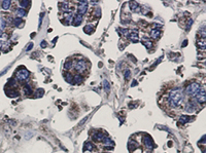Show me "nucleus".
<instances>
[{"instance_id": "nucleus-8", "label": "nucleus", "mask_w": 206, "mask_h": 153, "mask_svg": "<svg viewBox=\"0 0 206 153\" xmlns=\"http://www.w3.org/2000/svg\"><path fill=\"white\" fill-rule=\"evenodd\" d=\"M107 137V135L104 133V131H102V130H98V131H96V133L93 135L92 139L94 141H97V142H100V141H103L104 139Z\"/></svg>"}, {"instance_id": "nucleus-30", "label": "nucleus", "mask_w": 206, "mask_h": 153, "mask_svg": "<svg viewBox=\"0 0 206 153\" xmlns=\"http://www.w3.org/2000/svg\"><path fill=\"white\" fill-rule=\"evenodd\" d=\"M12 22H13V24H15L17 27H21V24H22L23 22H22V19H20V18H15L12 20Z\"/></svg>"}, {"instance_id": "nucleus-43", "label": "nucleus", "mask_w": 206, "mask_h": 153, "mask_svg": "<svg viewBox=\"0 0 206 153\" xmlns=\"http://www.w3.org/2000/svg\"><path fill=\"white\" fill-rule=\"evenodd\" d=\"M2 35H3V33H2V29H1V28H0V37H1Z\"/></svg>"}, {"instance_id": "nucleus-42", "label": "nucleus", "mask_w": 206, "mask_h": 153, "mask_svg": "<svg viewBox=\"0 0 206 153\" xmlns=\"http://www.w3.org/2000/svg\"><path fill=\"white\" fill-rule=\"evenodd\" d=\"M135 85H137V81H136V80H134V81H133V83L131 84V86H135Z\"/></svg>"}, {"instance_id": "nucleus-34", "label": "nucleus", "mask_w": 206, "mask_h": 153, "mask_svg": "<svg viewBox=\"0 0 206 153\" xmlns=\"http://www.w3.org/2000/svg\"><path fill=\"white\" fill-rule=\"evenodd\" d=\"M130 78H131V71H130V70H126L125 71V80L128 81Z\"/></svg>"}, {"instance_id": "nucleus-2", "label": "nucleus", "mask_w": 206, "mask_h": 153, "mask_svg": "<svg viewBox=\"0 0 206 153\" xmlns=\"http://www.w3.org/2000/svg\"><path fill=\"white\" fill-rule=\"evenodd\" d=\"M200 88H201L200 83L192 82L187 87H185V94H187L189 97H195L198 94L199 90H200Z\"/></svg>"}, {"instance_id": "nucleus-21", "label": "nucleus", "mask_w": 206, "mask_h": 153, "mask_svg": "<svg viewBox=\"0 0 206 153\" xmlns=\"http://www.w3.org/2000/svg\"><path fill=\"white\" fill-rule=\"evenodd\" d=\"M197 46L200 51H204L205 50V38H201L197 41Z\"/></svg>"}, {"instance_id": "nucleus-1", "label": "nucleus", "mask_w": 206, "mask_h": 153, "mask_svg": "<svg viewBox=\"0 0 206 153\" xmlns=\"http://www.w3.org/2000/svg\"><path fill=\"white\" fill-rule=\"evenodd\" d=\"M168 102L170 104V106L172 107H178L182 102V94L180 88H176L171 90L169 97H168Z\"/></svg>"}, {"instance_id": "nucleus-19", "label": "nucleus", "mask_w": 206, "mask_h": 153, "mask_svg": "<svg viewBox=\"0 0 206 153\" xmlns=\"http://www.w3.org/2000/svg\"><path fill=\"white\" fill-rule=\"evenodd\" d=\"M23 92H24V94L26 95V96H31L32 94H33V92H32V88H31V86L27 83V84H25L24 86H23Z\"/></svg>"}, {"instance_id": "nucleus-28", "label": "nucleus", "mask_w": 206, "mask_h": 153, "mask_svg": "<svg viewBox=\"0 0 206 153\" xmlns=\"http://www.w3.org/2000/svg\"><path fill=\"white\" fill-rule=\"evenodd\" d=\"M44 95V90L42 89V88H38L36 92H35V98L36 99H38V98H41Z\"/></svg>"}, {"instance_id": "nucleus-12", "label": "nucleus", "mask_w": 206, "mask_h": 153, "mask_svg": "<svg viewBox=\"0 0 206 153\" xmlns=\"http://www.w3.org/2000/svg\"><path fill=\"white\" fill-rule=\"evenodd\" d=\"M129 5H130V8L133 12H139L140 11V6L138 5V3L135 2V1H130L129 2Z\"/></svg>"}, {"instance_id": "nucleus-24", "label": "nucleus", "mask_w": 206, "mask_h": 153, "mask_svg": "<svg viewBox=\"0 0 206 153\" xmlns=\"http://www.w3.org/2000/svg\"><path fill=\"white\" fill-rule=\"evenodd\" d=\"M190 119L191 118L188 116V115H181L180 117H179V123H188L189 121H190Z\"/></svg>"}, {"instance_id": "nucleus-32", "label": "nucleus", "mask_w": 206, "mask_h": 153, "mask_svg": "<svg viewBox=\"0 0 206 153\" xmlns=\"http://www.w3.org/2000/svg\"><path fill=\"white\" fill-rule=\"evenodd\" d=\"M61 6H62V8H63L66 12H67V11H69V6H68V2H62V3H61Z\"/></svg>"}, {"instance_id": "nucleus-20", "label": "nucleus", "mask_w": 206, "mask_h": 153, "mask_svg": "<svg viewBox=\"0 0 206 153\" xmlns=\"http://www.w3.org/2000/svg\"><path fill=\"white\" fill-rule=\"evenodd\" d=\"M0 48L1 50H7V51H9V48H10V46H9V43L6 41L5 39L4 40H0Z\"/></svg>"}, {"instance_id": "nucleus-5", "label": "nucleus", "mask_w": 206, "mask_h": 153, "mask_svg": "<svg viewBox=\"0 0 206 153\" xmlns=\"http://www.w3.org/2000/svg\"><path fill=\"white\" fill-rule=\"evenodd\" d=\"M87 10H88V1H85V0L79 1L78 6H77V15H79V16L85 15Z\"/></svg>"}, {"instance_id": "nucleus-26", "label": "nucleus", "mask_w": 206, "mask_h": 153, "mask_svg": "<svg viewBox=\"0 0 206 153\" xmlns=\"http://www.w3.org/2000/svg\"><path fill=\"white\" fill-rule=\"evenodd\" d=\"M94 149V145L91 143V142H86L85 143V150H88V151H93Z\"/></svg>"}, {"instance_id": "nucleus-15", "label": "nucleus", "mask_w": 206, "mask_h": 153, "mask_svg": "<svg viewBox=\"0 0 206 153\" xmlns=\"http://www.w3.org/2000/svg\"><path fill=\"white\" fill-rule=\"evenodd\" d=\"M141 42H142V44H143L144 46L147 48V50H150V48L153 47V41L150 40L149 38H142V41H141Z\"/></svg>"}, {"instance_id": "nucleus-4", "label": "nucleus", "mask_w": 206, "mask_h": 153, "mask_svg": "<svg viewBox=\"0 0 206 153\" xmlns=\"http://www.w3.org/2000/svg\"><path fill=\"white\" fill-rule=\"evenodd\" d=\"M74 69L76 70V72L78 73H82L87 70V62L85 60H77L76 62L74 63Z\"/></svg>"}, {"instance_id": "nucleus-9", "label": "nucleus", "mask_w": 206, "mask_h": 153, "mask_svg": "<svg viewBox=\"0 0 206 153\" xmlns=\"http://www.w3.org/2000/svg\"><path fill=\"white\" fill-rule=\"evenodd\" d=\"M73 21V15L71 11H67L64 13V20H63V23L65 24V26H68L72 23Z\"/></svg>"}, {"instance_id": "nucleus-41", "label": "nucleus", "mask_w": 206, "mask_h": 153, "mask_svg": "<svg viewBox=\"0 0 206 153\" xmlns=\"http://www.w3.org/2000/svg\"><path fill=\"white\" fill-rule=\"evenodd\" d=\"M188 45V40H184V42L182 43V47H184V46H187Z\"/></svg>"}, {"instance_id": "nucleus-35", "label": "nucleus", "mask_w": 206, "mask_h": 153, "mask_svg": "<svg viewBox=\"0 0 206 153\" xmlns=\"http://www.w3.org/2000/svg\"><path fill=\"white\" fill-rule=\"evenodd\" d=\"M120 32H122L121 34H123V35H125V36L129 35V30L128 29H120Z\"/></svg>"}, {"instance_id": "nucleus-40", "label": "nucleus", "mask_w": 206, "mask_h": 153, "mask_svg": "<svg viewBox=\"0 0 206 153\" xmlns=\"http://www.w3.org/2000/svg\"><path fill=\"white\" fill-rule=\"evenodd\" d=\"M32 47H33V43L31 42V43H30V44H29L28 46H27V48H26V51H30V50H31V48H32Z\"/></svg>"}, {"instance_id": "nucleus-33", "label": "nucleus", "mask_w": 206, "mask_h": 153, "mask_svg": "<svg viewBox=\"0 0 206 153\" xmlns=\"http://www.w3.org/2000/svg\"><path fill=\"white\" fill-rule=\"evenodd\" d=\"M19 3H20L21 8H25V7H27V6H28V5L30 4V2H29V1H20Z\"/></svg>"}, {"instance_id": "nucleus-36", "label": "nucleus", "mask_w": 206, "mask_h": 153, "mask_svg": "<svg viewBox=\"0 0 206 153\" xmlns=\"http://www.w3.org/2000/svg\"><path fill=\"white\" fill-rule=\"evenodd\" d=\"M192 24H193V20H190V21H189V23H188V26H187V28H185V29H187V30H190V28L192 27Z\"/></svg>"}, {"instance_id": "nucleus-3", "label": "nucleus", "mask_w": 206, "mask_h": 153, "mask_svg": "<svg viewBox=\"0 0 206 153\" xmlns=\"http://www.w3.org/2000/svg\"><path fill=\"white\" fill-rule=\"evenodd\" d=\"M29 75H30V73H29V71L27 70L26 68H20L19 70L17 71V73H16V78H17V80L18 81H24V80H26L27 78L29 77Z\"/></svg>"}, {"instance_id": "nucleus-11", "label": "nucleus", "mask_w": 206, "mask_h": 153, "mask_svg": "<svg viewBox=\"0 0 206 153\" xmlns=\"http://www.w3.org/2000/svg\"><path fill=\"white\" fill-rule=\"evenodd\" d=\"M128 38L132 41V42H137L139 40L138 38V33H137V30H133L131 33L128 35Z\"/></svg>"}, {"instance_id": "nucleus-10", "label": "nucleus", "mask_w": 206, "mask_h": 153, "mask_svg": "<svg viewBox=\"0 0 206 153\" xmlns=\"http://www.w3.org/2000/svg\"><path fill=\"white\" fill-rule=\"evenodd\" d=\"M5 93H6V95L9 97V98H17V97L20 96V93L18 92L16 88H13V87L6 88V89H5Z\"/></svg>"}, {"instance_id": "nucleus-13", "label": "nucleus", "mask_w": 206, "mask_h": 153, "mask_svg": "<svg viewBox=\"0 0 206 153\" xmlns=\"http://www.w3.org/2000/svg\"><path fill=\"white\" fill-rule=\"evenodd\" d=\"M102 143H103V145H104L107 149H111V147H113V145H114L112 140H111V139H109L108 137H106L104 140L102 141Z\"/></svg>"}, {"instance_id": "nucleus-23", "label": "nucleus", "mask_w": 206, "mask_h": 153, "mask_svg": "<svg viewBox=\"0 0 206 153\" xmlns=\"http://www.w3.org/2000/svg\"><path fill=\"white\" fill-rule=\"evenodd\" d=\"M64 78H65V80H66L68 83H72L73 76H72V74H71V73H69V72H66V73L64 74Z\"/></svg>"}, {"instance_id": "nucleus-7", "label": "nucleus", "mask_w": 206, "mask_h": 153, "mask_svg": "<svg viewBox=\"0 0 206 153\" xmlns=\"http://www.w3.org/2000/svg\"><path fill=\"white\" fill-rule=\"evenodd\" d=\"M196 97V102L199 104H204L205 103V89L204 88H200V90L198 92V94L195 96Z\"/></svg>"}, {"instance_id": "nucleus-6", "label": "nucleus", "mask_w": 206, "mask_h": 153, "mask_svg": "<svg viewBox=\"0 0 206 153\" xmlns=\"http://www.w3.org/2000/svg\"><path fill=\"white\" fill-rule=\"evenodd\" d=\"M143 144L145 147H147L148 149H152L154 147V140H153V138L150 137L149 135H144L143 136Z\"/></svg>"}, {"instance_id": "nucleus-38", "label": "nucleus", "mask_w": 206, "mask_h": 153, "mask_svg": "<svg viewBox=\"0 0 206 153\" xmlns=\"http://www.w3.org/2000/svg\"><path fill=\"white\" fill-rule=\"evenodd\" d=\"M87 120H88V117H85V118H84V119H82V120L80 121V123H79V126H82V124H84V123H85V122H86Z\"/></svg>"}, {"instance_id": "nucleus-22", "label": "nucleus", "mask_w": 206, "mask_h": 153, "mask_svg": "<svg viewBox=\"0 0 206 153\" xmlns=\"http://www.w3.org/2000/svg\"><path fill=\"white\" fill-rule=\"evenodd\" d=\"M27 15V12L24 8H18L17 10V18H20V19H22L23 17H26Z\"/></svg>"}, {"instance_id": "nucleus-29", "label": "nucleus", "mask_w": 206, "mask_h": 153, "mask_svg": "<svg viewBox=\"0 0 206 153\" xmlns=\"http://www.w3.org/2000/svg\"><path fill=\"white\" fill-rule=\"evenodd\" d=\"M103 87H104V90L106 93H109V90H110V84H109V82L107 80H103Z\"/></svg>"}, {"instance_id": "nucleus-14", "label": "nucleus", "mask_w": 206, "mask_h": 153, "mask_svg": "<svg viewBox=\"0 0 206 153\" xmlns=\"http://www.w3.org/2000/svg\"><path fill=\"white\" fill-rule=\"evenodd\" d=\"M150 36H152L153 39H159L161 36V31L158 28H155V29L150 31Z\"/></svg>"}, {"instance_id": "nucleus-27", "label": "nucleus", "mask_w": 206, "mask_h": 153, "mask_svg": "<svg viewBox=\"0 0 206 153\" xmlns=\"http://www.w3.org/2000/svg\"><path fill=\"white\" fill-rule=\"evenodd\" d=\"M10 1L9 0H4V1L1 3V7L3 8V9H8L9 8V6H10Z\"/></svg>"}, {"instance_id": "nucleus-17", "label": "nucleus", "mask_w": 206, "mask_h": 153, "mask_svg": "<svg viewBox=\"0 0 206 153\" xmlns=\"http://www.w3.org/2000/svg\"><path fill=\"white\" fill-rule=\"evenodd\" d=\"M82 22V16H79V15H76L73 17V21H72V24L74 26H79Z\"/></svg>"}, {"instance_id": "nucleus-37", "label": "nucleus", "mask_w": 206, "mask_h": 153, "mask_svg": "<svg viewBox=\"0 0 206 153\" xmlns=\"http://www.w3.org/2000/svg\"><path fill=\"white\" fill-rule=\"evenodd\" d=\"M42 18H43V13H41L40 17H39V28L41 26V22H42Z\"/></svg>"}, {"instance_id": "nucleus-31", "label": "nucleus", "mask_w": 206, "mask_h": 153, "mask_svg": "<svg viewBox=\"0 0 206 153\" xmlns=\"http://www.w3.org/2000/svg\"><path fill=\"white\" fill-rule=\"evenodd\" d=\"M72 68V62L71 61H67L66 63L64 64V69L65 70H70Z\"/></svg>"}, {"instance_id": "nucleus-25", "label": "nucleus", "mask_w": 206, "mask_h": 153, "mask_svg": "<svg viewBox=\"0 0 206 153\" xmlns=\"http://www.w3.org/2000/svg\"><path fill=\"white\" fill-rule=\"evenodd\" d=\"M84 31L88 34H92L94 32V26L92 25H87L85 28H84Z\"/></svg>"}, {"instance_id": "nucleus-44", "label": "nucleus", "mask_w": 206, "mask_h": 153, "mask_svg": "<svg viewBox=\"0 0 206 153\" xmlns=\"http://www.w3.org/2000/svg\"><path fill=\"white\" fill-rule=\"evenodd\" d=\"M85 153H91V151H88V150H85Z\"/></svg>"}, {"instance_id": "nucleus-16", "label": "nucleus", "mask_w": 206, "mask_h": 153, "mask_svg": "<svg viewBox=\"0 0 206 153\" xmlns=\"http://www.w3.org/2000/svg\"><path fill=\"white\" fill-rule=\"evenodd\" d=\"M185 111L189 113H193L195 111V104L194 102H189L187 105H185Z\"/></svg>"}, {"instance_id": "nucleus-18", "label": "nucleus", "mask_w": 206, "mask_h": 153, "mask_svg": "<svg viewBox=\"0 0 206 153\" xmlns=\"http://www.w3.org/2000/svg\"><path fill=\"white\" fill-rule=\"evenodd\" d=\"M84 81V77L81 76V74H75L73 76V80H72V83H76V84H79Z\"/></svg>"}, {"instance_id": "nucleus-39", "label": "nucleus", "mask_w": 206, "mask_h": 153, "mask_svg": "<svg viewBox=\"0 0 206 153\" xmlns=\"http://www.w3.org/2000/svg\"><path fill=\"white\" fill-rule=\"evenodd\" d=\"M46 45H47V44H46L45 41H41V43H40V46H41V47H46Z\"/></svg>"}]
</instances>
